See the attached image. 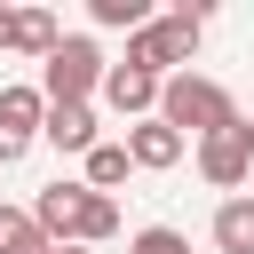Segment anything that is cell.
I'll list each match as a JSON object with an SVG mask.
<instances>
[{"label": "cell", "instance_id": "cell-16", "mask_svg": "<svg viewBox=\"0 0 254 254\" xmlns=\"http://www.w3.org/2000/svg\"><path fill=\"white\" fill-rule=\"evenodd\" d=\"M127 254H190V238L183 230H167V222H151V230H135V246Z\"/></svg>", "mask_w": 254, "mask_h": 254}, {"label": "cell", "instance_id": "cell-6", "mask_svg": "<svg viewBox=\"0 0 254 254\" xmlns=\"http://www.w3.org/2000/svg\"><path fill=\"white\" fill-rule=\"evenodd\" d=\"M103 103L135 127V119L159 111V79H143V71H127V64H103Z\"/></svg>", "mask_w": 254, "mask_h": 254}, {"label": "cell", "instance_id": "cell-11", "mask_svg": "<svg viewBox=\"0 0 254 254\" xmlns=\"http://www.w3.org/2000/svg\"><path fill=\"white\" fill-rule=\"evenodd\" d=\"M119 230V198H103V190H79V222H71V246H103Z\"/></svg>", "mask_w": 254, "mask_h": 254}, {"label": "cell", "instance_id": "cell-9", "mask_svg": "<svg viewBox=\"0 0 254 254\" xmlns=\"http://www.w3.org/2000/svg\"><path fill=\"white\" fill-rule=\"evenodd\" d=\"M183 151H190V143H183L167 119H135V127H127V159H135V167H151V175H159V167H175Z\"/></svg>", "mask_w": 254, "mask_h": 254}, {"label": "cell", "instance_id": "cell-13", "mask_svg": "<svg viewBox=\"0 0 254 254\" xmlns=\"http://www.w3.org/2000/svg\"><path fill=\"white\" fill-rule=\"evenodd\" d=\"M127 175H135L127 143H95V151H87V190H103V198H111V190H119Z\"/></svg>", "mask_w": 254, "mask_h": 254}, {"label": "cell", "instance_id": "cell-15", "mask_svg": "<svg viewBox=\"0 0 254 254\" xmlns=\"http://www.w3.org/2000/svg\"><path fill=\"white\" fill-rule=\"evenodd\" d=\"M87 16H95V24H111V32H135V24H151V8H143V0H87Z\"/></svg>", "mask_w": 254, "mask_h": 254}, {"label": "cell", "instance_id": "cell-1", "mask_svg": "<svg viewBox=\"0 0 254 254\" xmlns=\"http://www.w3.org/2000/svg\"><path fill=\"white\" fill-rule=\"evenodd\" d=\"M198 32H206V8H198V0H183V8L151 16V24H135V32H127V71H143V79H175V64L198 56Z\"/></svg>", "mask_w": 254, "mask_h": 254}, {"label": "cell", "instance_id": "cell-7", "mask_svg": "<svg viewBox=\"0 0 254 254\" xmlns=\"http://www.w3.org/2000/svg\"><path fill=\"white\" fill-rule=\"evenodd\" d=\"M40 135H48L56 151H79V159H87V151L103 143V135H95V103H48Z\"/></svg>", "mask_w": 254, "mask_h": 254}, {"label": "cell", "instance_id": "cell-10", "mask_svg": "<svg viewBox=\"0 0 254 254\" xmlns=\"http://www.w3.org/2000/svg\"><path fill=\"white\" fill-rule=\"evenodd\" d=\"M214 246H222V254H254V198H246V190L214 206Z\"/></svg>", "mask_w": 254, "mask_h": 254}, {"label": "cell", "instance_id": "cell-18", "mask_svg": "<svg viewBox=\"0 0 254 254\" xmlns=\"http://www.w3.org/2000/svg\"><path fill=\"white\" fill-rule=\"evenodd\" d=\"M56 254H87V246H56Z\"/></svg>", "mask_w": 254, "mask_h": 254}, {"label": "cell", "instance_id": "cell-14", "mask_svg": "<svg viewBox=\"0 0 254 254\" xmlns=\"http://www.w3.org/2000/svg\"><path fill=\"white\" fill-rule=\"evenodd\" d=\"M0 254H56L32 222V206H0Z\"/></svg>", "mask_w": 254, "mask_h": 254}, {"label": "cell", "instance_id": "cell-8", "mask_svg": "<svg viewBox=\"0 0 254 254\" xmlns=\"http://www.w3.org/2000/svg\"><path fill=\"white\" fill-rule=\"evenodd\" d=\"M79 190H87V183H48V190L32 198V222H40V238H48V246H71V222H79Z\"/></svg>", "mask_w": 254, "mask_h": 254}, {"label": "cell", "instance_id": "cell-3", "mask_svg": "<svg viewBox=\"0 0 254 254\" xmlns=\"http://www.w3.org/2000/svg\"><path fill=\"white\" fill-rule=\"evenodd\" d=\"M103 87V48L95 40H56V56L40 64V103H87Z\"/></svg>", "mask_w": 254, "mask_h": 254}, {"label": "cell", "instance_id": "cell-17", "mask_svg": "<svg viewBox=\"0 0 254 254\" xmlns=\"http://www.w3.org/2000/svg\"><path fill=\"white\" fill-rule=\"evenodd\" d=\"M0 48H16V8H0Z\"/></svg>", "mask_w": 254, "mask_h": 254}, {"label": "cell", "instance_id": "cell-5", "mask_svg": "<svg viewBox=\"0 0 254 254\" xmlns=\"http://www.w3.org/2000/svg\"><path fill=\"white\" fill-rule=\"evenodd\" d=\"M40 119H48L40 87H0V167H16V159L40 143Z\"/></svg>", "mask_w": 254, "mask_h": 254}, {"label": "cell", "instance_id": "cell-12", "mask_svg": "<svg viewBox=\"0 0 254 254\" xmlns=\"http://www.w3.org/2000/svg\"><path fill=\"white\" fill-rule=\"evenodd\" d=\"M56 40H64V32H56V16H48V8H16V56H40V64H48V56H56Z\"/></svg>", "mask_w": 254, "mask_h": 254}, {"label": "cell", "instance_id": "cell-4", "mask_svg": "<svg viewBox=\"0 0 254 254\" xmlns=\"http://www.w3.org/2000/svg\"><path fill=\"white\" fill-rule=\"evenodd\" d=\"M198 175H206L214 190H238V183L254 175V127H246V119H230V127L198 135Z\"/></svg>", "mask_w": 254, "mask_h": 254}, {"label": "cell", "instance_id": "cell-2", "mask_svg": "<svg viewBox=\"0 0 254 254\" xmlns=\"http://www.w3.org/2000/svg\"><path fill=\"white\" fill-rule=\"evenodd\" d=\"M151 119H167V127L190 143V135L230 127V119H238V103L222 95V79H206V71H175V79H159V111H151Z\"/></svg>", "mask_w": 254, "mask_h": 254}]
</instances>
